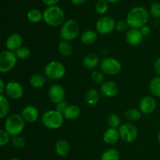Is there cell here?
<instances>
[{"label": "cell", "mask_w": 160, "mask_h": 160, "mask_svg": "<svg viewBox=\"0 0 160 160\" xmlns=\"http://www.w3.org/2000/svg\"><path fill=\"white\" fill-rule=\"evenodd\" d=\"M12 143L16 148H23L26 145V141H25L24 138L22 137V136L17 135L12 137Z\"/></svg>", "instance_id": "obj_34"}, {"label": "cell", "mask_w": 160, "mask_h": 160, "mask_svg": "<svg viewBox=\"0 0 160 160\" xmlns=\"http://www.w3.org/2000/svg\"><path fill=\"white\" fill-rule=\"evenodd\" d=\"M48 97L55 104L63 101L65 97V90L63 87L59 84H52L48 89Z\"/></svg>", "instance_id": "obj_12"}, {"label": "cell", "mask_w": 160, "mask_h": 160, "mask_svg": "<svg viewBox=\"0 0 160 160\" xmlns=\"http://www.w3.org/2000/svg\"><path fill=\"white\" fill-rule=\"evenodd\" d=\"M156 100L155 99L154 97L150 96H145L142 98L141 100L140 105H139V108H140V111L144 114H150L156 108Z\"/></svg>", "instance_id": "obj_13"}, {"label": "cell", "mask_w": 160, "mask_h": 160, "mask_svg": "<svg viewBox=\"0 0 160 160\" xmlns=\"http://www.w3.org/2000/svg\"><path fill=\"white\" fill-rule=\"evenodd\" d=\"M99 63V58L95 54H88L83 59V65L85 68L92 70L95 68Z\"/></svg>", "instance_id": "obj_22"}, {"label": "cell", "mask_w": 160, "mask_h": 160, "mask_svg": "<svg viewBox=\"0 0 160 160\" xmlns=\"http://www.w3.org/2000/svg\"><path fill=\"white\" fill-rule=\"evenodd\" d=\"M86 2V0H71V2L75 6H81V5L84 4Z\"/></svg>", "instance_id": "obj_44"}, {"label": "cell", "mask_w": 160, "mask_h": 160, "mask_svg": "<svg viewBox=\"0 0 160 160\" xmlns=\"http://www.w3.org/2000/svg\"><path fill=\"white\" fill-rule=\"evenodd\" d=\"M125 117L131 121H137L142 118V112L134 108L128 109L125 112Z\"/></svg>", "instance_id": "obj_30"}, {"label": "cell", "mask_w": 160, "mask_h": 160, "mask_svg": "<svg viewBox=\"0 0 160 160\" xmlns=\"http://www.w3.org/2000/svg\"><path fill=\"white\" fill-rule=\"evenodd\" d=\"M22 44H23V38L18 33L11 34L6 41V46L7 50L13 52L22 47Z\"/></svg>", "instance_id": "obj_15"}, {"label": "cell", "mask_w": 160, "mask_h": 160, "mask_svg": "<svg viewBox=\"0 0 160 160\" xmlns=\"http://www.w3.org/2000/svg\"><path fill=\"white\" fill-rule=\"evenodd\" d=\"M95 11L100 15H104L109 9V2L106 0H98L95 3Z\"/></svg>", "instance_id": "obj_31"}, {"label": "cell", "mask_w": 160, "mask_h": 160, "mask_svg": "<svg viewBox=\"0 0 160 160\" xmlns=\"http://www.w3.org/2000/svg\"><path fill=\"white\" fill-rule=\"evenodd\" d=\"M149 20V12L142 6H135L128 12L127 22L130 28L141 29L145 26Z\"/></svg>", "instance_id": "obj_1"}, {"label": "cell", "mask_w": 160, "mask_h": 160, "mask_svg": "<svg viewBox=\"0 0 160 160\" xmlns=\"http://www.w3.org/2000/svg\"><path fill=\"white\" fill-rule=\"evenodd\" d=\"M128 28H129V25H128L127 20H121L120 21H118L116 24V30L120 32H123L125 31H128Z\"/></svg>", "instance_id": "obj_38"}, {"label": "cell", "mask_w": 160, "mask_h": 160, "mask_svg": "<svg viewBox=\"0 0 160 160\" xmlns=\"http://www.w3.org/2000/svg\"><path fill=\"white\" fill-rule=\"evenodd\" d=\"M65 12L57 5L48 6L43 12L44 21L51 27L62 26L65 22Z\"/></svg>", "instance_id": "obj_2"}, {"label": "cell", "mask_w": 160, "mask_h": 160, "mask_svg": "<svg viewBox=\"0 0 160 160\" xmlns=\"http://www.w3.org/2000/svg\"><path fill=\"white\" fill-rule=\"evenodd\" d=\"M97 37L98 35H97L96 31H93V30H88L83 33L81 37V42L84 45H91L95 43Z\"/></svg>", "instance_id": "obj_21"}, {"label": "cell", "mask_w": 160, "mask_h": 160, "mask_svg": "<svg viewBox=\"0 0 160 160\" xmlns=\"http://www.w3.org/2000/svg\"><path fill=\"white\" fill-rule=\"evenodd\" d=\"M101 160H120V152L116 148H109L102 153Z\"/></svg>", "instance_id": "obj_28"}, {"label": "cell", "mask_w": 160, "mask_h": 160, "mask_svg": "<svg viewBox=\"0 0 160 160\" xmlns=\"http://www.w3.org/2000/svg\"><path fill=\"white\" fill-rule=\"evenodd\" d=\"M81 109L77 105H68L63 112L64 118L67 120H73L78 119L81 116Z\"/></svg>", "instance_id": "obj_19"}, {"label": "cell", "mask_w": 160, "mask_h": 160, "mask_svg": "<svg viewBox=\"0 0 160 160\" xmlns=\"http://www.w3.org/2000/svg\"><path fill=\"white\" fill-rule=\"evenodd\" d=\"M28 20L33 23H38L43 20V13L37 9H30L27 14Z\"/></svg>", "instance_id": "obj_26"}, {"label": "cell", "mask_w": 160, "mask_h": 160, "mask_svg": "<svg viewBox=\"0 0 160 160\" xmlns=\"http://www.w3.org/2000/svg\"><path fill=\"white\" fill-rule=\"evenodd\" d=\"M119 133L120 138L128 143L134 142L138 135L137 128L131 123H124L121 125L119 128Z\"/></svg>", "instance_id": "obj_10"}, {"label": "cell", "mask_w": 160, "mask_h": 160, "mask_svg": "<svg viewBox=\"0 0 160 160\" xmlns=\"http://www.w3.org/2000/svg\"><path fill=\"white\" fill-rule=\"evenodd\" d=\"M108 2H110V3H117L119 2H120L121 0H106Z\"/></svg>", "instance_id": "obj_45"}, {"label": "cell", "mask_w": 160, "mask_h": 160, "mask_svg": "<svg viewBox=\"0 0 160 160\" xmlns=\"http://www.w3.org/2000/svg\"><path fill=\"white\" fill-rule=\"evenodd\" d=\"M44 72L45 76L49 80H59L66 74V67L59 61L52 60L46 64Z\"/></svg>", "instance_id": "obj_6"}, {"label": "cell", "mask_w": 160, "mask_h": 160, "mask_svg": "<svg viewBox=\"0 0 160 160\" xmlns=\"http://www.w3.org/2000/svg\"><path fill=\"white\" fill-rule=\"evenodd\" d=\"M0 118L3 119L9 112V103L3 95H0Z\"/></svg>", "instance_id": "obj_29"}, {"label": "cell", "mask_w": 160, "mask_h": 160, "mask_svg": "<svg viewBox=\"0 0 160 160\" xmlns=\"http://www.w3.org/2000/svg\"><path fill=\"white\" fill-rule=\"evenodd\" d=\"M56 152L58 156L61 157H66L69 155L70 151V147L68 142L64 139H60L56 142L55 145Z\"/></svg>", "instance_id": "obj_20"}, {"label": "cell", "mask_w": 160, "mask_h": 160, "mask_svg": "<svg viewBox=\"0 0 160 160\" xmlns=\"http://www.w3.org/2000/svg\"><path fill=\"white\" fill-rule=\"evenodd\" d=\"M141 32H142L143 37H146V36H148L151 33V28H150L149 26L148 25H145V26L142 27L140 29Z\"/></svg>", "instance_id": "obj_40"}, {"label": "cell", "mask_w": 160, "mask_h": 160, "mask_svg": "<svg viewBox=\"0 0 160 160\" xmlns=\"http://www.w3.org/2000/svg\"><path fill=\"white\" fill-rule=\"evenodd\" d=\"M100 68L102 73L114 76L118 74L121 70V64L117 59L112 57H107L100 63Z\"/></svg>", "instance_id": "obj_9"}, {"label": "cell", "mask_w": 160, "mask_h": 160, "mask_svg": "<svg viewBox=\"0 0 160 160\" xmlns=\"http://www.w3.org/2000/svg\"><path fill=\"white\" fill-rule=\"evenodd\" d=\"M149 90L153 95L160 98V76L153 78L149 83Z\"/></svg>", "instance_id": "obj_27"}, {"label": "cell", "mask_w": 160, "mask_h": 160, "mask_svg": "<svg viewBox=\"0 0 160 160\" xmlns=\"http://www.w3.org/2000/svg\"><path fill=\"white\" fill-rule=\"evenodd\" d=\"M101 93L108 98L116 96L119 92V86L117 83L112 81H104L100 87Z\"/></svg>", "instance_id": "obj_14"}, {"label": "cell", "mask_w": 160, "mask_h": 160, "mask_svg": "<svg viewBox=\"0 0 160 160\" xmlns=\"http://www.w3.org/2000/svg\"><path fill=\"white\" fill-rule=\"evenodd\" d=\"M15 54L18 59H26L31 56V52L30 48H28V47L22 46L15 52Z\"/></svg>", "instance_id": "obj_32"}, {"label": "cell", "mask_w": 160, "mask_h": 160, "mask_svg": "<svg viewBox=\"0 0 160 160\" xmlns=\"http://www.w3.org/2000/svg\"><path fill=\"white\" fill-rule=\"evenodd\" d=\"M100 99V94L95 89L88 91L85 95V101L90 106H95L98 104Z\"/></svg>", "instance_id": "obj_24"}, {"label": "cell", "mask_w": 160, "mask_h": 160, "mask_svg": "<svg viewBox=\"0 0 160 160\" xmlns=\"http://www.w3.org/2000/svg\"><path fill=\"white\" fill-rule=\"evenodd\" d=\"M79 32L80 28L78 22L73 19H70L64 22L63 24L61 26L59 35L62 40L70 42L77 38Z\"/></svg>", "instance_id": "obj_5"}, {"label": "cell", "mask_w": 160, "mask_h": 160, "mask_svg": "<svg viewBox=\"0 0 160 160\" xmlns=\"http://www.w3.org/2000/svg\"><path fill=\"white\" fill-rule=\"evenodd\" d=\"M120 122H121V120H120V117L116 115V114H111L108 117V123L109 125V128L117 129V128L121 126L120 125Z\"/></svg>", "instance_id": "obj_33"}, {"label": "cell", "mask_w": 160, "mask_h": 160, "mask_svg": "<svg viewBox=\"0 0 160 160\" xmlns=\"http://www.w3.org/2000/svg\"><path fill=\"white\" fill-rule=\"evenodd\" d=\"M9 160H20V159H17V158H12V159H10Z\"/></svg>", "instance_id": "obj_47"}, {"label": "cell", "mask_w": 160, "mask_h": 160, "mask_svg": "<svg viewBox=\"0 0 160 160\" xmlns=\"http://www.w3.org/2000/svg\"><path fill=\"white\" fill-rule=\"evenodd\" d=\"M21 116L23 118V120H25V122H28V123H34L38 119V109L35 106L28 105V106H25L21 112Z\"/></svg>", "instance_id": "obj_16"}, {"label": "cell", "mask_w": 160, "mask_h": 160, "mask_svg": "<svg viewBox=\"0 0 160 160\" xmlns=\"http://www.w3.org/2000/svg\"><path fill=\"white\" fill-rule=\"evenodd\" d=\"M115 20L111 17H102L98 19L95 24L97 32L102 35H106L112 33L116 29Z\"/></svg>", "instance_id": "obj_8"}, {"label": "cell", "mask_w": 160, "mask_h": 160, "mask_svg": "<svg viewBox=\"0 0 160 160\" xmlns=\"http://www.w3.org/2000/svg\"><path fill=\"white\" fill-rule=\"evenodd\" d=\"M64 116L56 109L48 110L42 115V121L44 126L52 130L59 129L64 122Z\"/></svg>", "instance_id": "obj_4"}, {"label": "cell", "mask_w": 160, "mask_h": 160, "mask_svg": "<svg viewBox=\"0 0 160 160\" xmlns=\"http://www.w3.org/2000/svg\"><path fill=\"white\" fill-rule=\"evenodd\" d=\"M42 2L47 6H56L57 3L59 2V0H42Z\"/></svg>", "instance_id": "obj_41"}, {"label": "cell", "mask_w": 160, "mask_h": 160, "mask_svg": "<svg viewBox=\"0 0 160 160\" xmlns=\"http://www.w3.org/2000/svg\"><path fill=\"white\" fill-rule=\"evenodd\" d=\"M30 84L34 88H41L46 82V77L41 73H35L30 78Z\"/></svg>", "instance_id": "obj_23"}, {"label": "cell", "mask_w": 160, "mask_h": 160, "mask_svg": "<svg viewBox=\"0 0 160 160\" xmlns=\"http://www.w3.org/2000/svg\"><path fill=\"white\" fill-rule=\"evenodd\" d=\"M92 78L94 81V82L97 83V84H102L105 81V76L103 73L102 72L98 71V70L92 72Z\"/></svg>", "instance_id": "obj_36"}, {"label": "cell", "mask_w": 160, "mask_h": 160, "mask_svg": "<svg viewBox=\"0 0 160 160\" xmlns=\"http://www.w3.org/2000/svg\"><path fill=\"white\" fill-rule=\"evenodd\" d=\"M18 58L15 52L9 50H4L0 53V72L9 73L15 67Z\"/></svg>", "instance_id": "obj_7"}, {"label": "cell", "mask_w": 160, "mask_h": 160, "mask_svg": "<svg viewBox=\"0 0 160 160\" xmlns=\"http://www.w3.org/2000/svg\"><path fill=\"white\" fill-rule=\"evenodd\" d=\"M158 141H159V144H160V131H159V134H158Z\"/></svg>", "instance_id": "obj_46"}, {"label": "cell", "mask_w": 160, "mask_h": 160, "mask_svg": "<svg viewBox=\"0 0 160 160\" xmlns=\"http://www.w3.org/2000/svg\"><path fill=\"white\" fill-rule=\"evenodd\" d=\"M150 13L153 17L160 19V3L153 2L150 6Z\"/></svg>", "instance_id": "obj_35"}, {"label": "cell", "mask_w": 160, "mask_h": 160, "mask_svg": "<svg viewBox=\"0 0 160 160\" xmlns=\"http://www.w3.org/2000/svg\"><path fill=\"white\" fill-rule=\"evenodd\" d=\"M67 106L68 105L67 104V102H66L65 101H62L60 102H58L56 104V110H57L58 112H62V114H63V112L65 111L66 108L67 107Z\"/></svg>", "instance_id": "obj_39"}, {"label": "cell", "mask_w": 160, "mask_h": 160, "mask_svg": "<svg viewBox=\"0 0 160 160\" xmlns=\"http://www.w3.org/2000/svg\"><path fill=\"white\" fill-rule=\"evenodd\" d=\"M6 86L4 84V81L2 79H0V94L3 95L4 92L6 91Z\"/></svg>", "instance_id": "obj_43"}, {"label": "cell", "mask_w": 160, "mask_h": 160, "mask_svg": "<svg viewBox=\"0 0 160 160\" xmlns=\"http://www.w3.org/2000/svg\"><path fill=\"white\" fill-rule=\"evenodd\" d=\"M120 138L119 130L112 128H109V129L106 130L103 134V141L105 142V143L108 144V145L116 144L119 141Z\"/></svg>", "instance_id": "obj_18"}, {"label": "cell", "mask_w": 160, "mask_h": 160, "mask_svg": "<svg viewBox=\"0 0 160 160\" xmlns=\"http://www.w3.org/2000/svg\"><path fill=\"white\" fill-rule=\"evenodd\" d=\"M126 40L129 45L136 46L142 43V40H143V35H142L140 29L131 28L127 31Z\"/></svg>", "instance_id": "obj_17"}, {"label": "cell", "mask_w": 160, "mask_h": 160, "mask_svg": "<svg viewBox=\"0 0 160 160\" xmlns=\"http://www.w3.org/2000/svg\"><path fill=\"white\" fill-rule=\"evenodd\" d=\"M154 70L156 72V73L160 76V58H158V59H156V61H155Z\"/></svg>", "instance_id": "obj_42"}, {"label": "cell", "mask_w": 160, "mask_h": 160, "mask_svg": "<svg viewBox=\"0 0 160 160\" xmlns=\"http://www.w3.org/2000/svg\"><path fill=\"white\" fill-rule=\"evenodd\" d=\"M58 50L62 56L65 57H69L73 53V47L71 44L67 41H61L58 45Z\"/></svg>", "instance_id": "obj_25"}, {"label": "cell", "mask_w": 160, "mask_h": 160, "mask_svg": "<svg viewBox=\"0 0 160 160\" xmlns=\"http://www.w3.org/2000/svg\"><path fill=\"white\" fill-rule=\"evenodd\" d=\"M25 128V120L21 115L12 114L10 115L5 121L4 130L9 135H20Z\"/></svg>", "instance_id": "obj_3"}, {"label": "cell", "mask_w": 160, "mask_h": 160, "mask_svg": "<svg viewBox=\"0 0 160 160\" xmlns=\"http://www.w3.org/2000/svg\"><path fill=\"white\" fill-rule=\"evenodd\" d=\"M6 92L12 99H20L23 95V88L17 81H9L6 84Z\"/></svg>", "instance_id": "obj_11"}, {"label": "cell", "mask_w": 160, "mask_h": 160, "mask_svg": "<svg viewBox=\"0 0 160 160\" xmlns=\"http://www.w3.org/2000/svg\"><path fill=\"white\" fill-rule=\"evenodd\" d=\"M9 134L5 130L0 131V146L3 147L9 142Z\"/></svg>", "instance_id": "obj_37"}]
</instances>
